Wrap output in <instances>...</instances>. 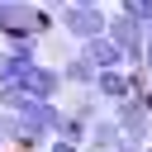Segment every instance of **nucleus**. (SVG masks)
<instances>
[{"mask_svg":"<svg viewBox=\"0 0 152 152\" xmlns=\"http://www.w3.org/2000/svg\"><path fill=\"white\" fill-rule=\"evenodd\" d=\"M48 24L52 19L43 10H33L28 0H0V33H10V38H38Z\"/></svg>","mask_w":152,"mask_h":152,"instance_id":"nucleus-1","label":"nucleus"},{"mask_svg":"<svg viewBox=\"0 0 152 152\" xmlns=\"http://www.w3.org/2000/svg\"><path fill=\"white\" fill-rule=\"evenodd\" d=\"M142 28H147V24H142V19H133V14H124V10L104 24V33L124 48V57H142Z\"/></svg>","mask_w":152,"mask_h":152,"instance_id":"nucleus-2","label":"nucleus"},{"mask_svg":"<svg viewBox=\"0 0 152 152\" xmlns=\"http://www.w3.org/2000/svg\"><path fill=\"white\" fill-rule=\"evenodd\" d=\"M62 28L71 33V38H95V33H104V14H100V5H71L66 14H62Z\"/></svg>","mask_w":152,"mask_h":152,"instance_id":"nucleus-3","label":"nucleus"},{"mask_svg":"<svg viewBox=\"0 0 152 152\" xmlns=\"http://www.w3.org/2000/svg\"><path fill=\"white\" fill-rule=\"evenodd\" d=\"M114 119H119V128L128 133V138H147L152 133V109H147V100H119L114 104Z\"/></svg>","mask_w":152,"mask_h":152,"instance_id":"nucleus-4","label":"nucleus"},{"mask_svg":"<svg viewBox=\"0 0 152 152\" xmlns=\"http://www.w3.org/2000/svg\"><path fill=\"white\" fill-rule=\"evenodd\" d=\"M57 86H62V76H57V71H48V66H38V62H28V71L19 76V90H24V95H33V100H52V95H57Z\"/></svg>","mask_w":152,"mask_h":152,"instance_id":"nucleus-5","label":"nucleus"},{"mask_svg":"<svg viewBox=\"0 0 152 152\" xmlns=\"http://www.w3.org/2000/svg\"><path fill=\"white\" fill-rule=\"evenodd\" d=\"M86 57L104 71V66H119V62H124V48H119L109 33H95V38H86Z\"/></svg>","mask_w":152,"mask_h":152,"instance_id":"nucleus-6","label":"nucleus"},{"mask_svg":"<svg viewBox=\"0 0 152 152\" xmlns=\"http://www.w3.org/2000/svg\"><path fill=\"white\" fill-rule=\"evenodd\" d=\"M28 62H33V57H24V52H14V48L0 52V86H19V76L28 71Z\"/></svg>","mask_w":152,"mask_h":152,"instance_id":"nucleus-7","label":"nucleus"},{"mask_svg":"<svg viewBox=\"0 0 152 152\" xmlns=\"http://www.w3.org/2000/svg\"><path fill=\"white\" fill-rule=\"evenodd\" d=\"M95 86H100V95H109V100H124V95H128V76H124L119 66H104V71L95 76Z\"/></svg>","mask_w":152,"mask_h":152,"instance_id":"nucleus-8","label":"nucleus"},{"mask_svg":"<svg viewBox=\"0 0 152 152\" xmlns=\"http://www.w3.org/2000/svg\"><path fill=\"white\" fill-rule=\"evenodd\" d=\"M95 71H100V66H95L86 52H81V57H71V62L62 66V76H66L71 86H90V81H95Z\"/></svg>","mask_w":152,"mask_h":152,"instance_id":"nucleus-9","label":"nucleus"},{"mask_svg":"<svg viewBox=\"0 0 152 152\" xmlns=\"http://www.w3.org/2000/svg\"><path fill=\"white\" fill-rule=\"evenodd\" d=\"M119 138H124V128H119V119H100L95 124V133H90V147H119Z\"/></svg>","mask_w":152,"mask_h":152,"instance_id":"nucleus-10","label":"nucleus"},{"mask_svg":"<svg viewBox=\"0 0 152 152\" xmlns=\"http://www.w3.org/2000/svg\"><path fill=\"white\" fill-rule=\"evenodd\" d=\"M57 133H62V138H71V142H81V138H86V119H81V114H76V119L57 114Z\"/></svg>","mask_w":152,"mask_h":152,"instance_id":"nucleus-11","label":"nucleus"},{"mask_svg":"<svg viewBox=\"0 0 152 152\" xmlns=\"http://www.w3.org/2000/svg\"><path fill=\"white\" fill-rule=\"evenodd\" d=\"M124 14H133V19H142L152 28V0H124Z\"/></svg>","mask_w":152,"mask_h":152,"instance_id":"nucleus-12","label":"nucleus"},{"mask_svg":"<svg viewBox=\"0 0 152 152\" xmlns=\"http://www.w3.org/2000/svg\"><path fill=\"white\" fill-rule=\"evenodd\" d=\"M52 152H76V142H71V138H57V142H52Z\"/></svg>","mask_w":152,"mask_h":152,"instance_id":"nucleus-13","label":"nucleus"},{"mask_svg":"<svg viewBox=\"0 0 152 152\" xmlns=\"http://www.w3.org/2000/svg\"><path fill=\"white\" fill-rule=\"evenodd\" d=\"M142 57H147V66H152V38H147V43H142Z\"/></svg>","mask_w":152,"mask_h":152,"instance_id":"nucleus-14","label":"nucleus"},{"mask_svg":"<svg viewBox=\"0 0 152 152\" xmlns=\"http://www.w3.org/2000/svg\"><path fill=\"white\" fill-rule=\"evenodd\" d=\"M76 5H100V0H76Z\"/></svg>","mask_w":152,"mask_h":152,"instance_id":"nucleus-15","label":"nucleus"},{"mask_svg":"<svg viewBox=\"0 0 152 152\" xmlns=\"http://www.w3.org/2000/svg\"><path fill=\"white\" fill-rule=\"evenodd\" d=\"M48 5H62V0H48Z\"/></svg>","mask_w":152,"mask_h":152,"instance_id":"nucleus-16","label":"nucleus"},{"mask_svg":"<svg viewBox=\"0 0 152 152\" xmlns=\"http://www.w3.org/2000/svg\"><path fill=\"white\" fill-rule=\"evenodd\" d=\"M0 133H5V119H0Z\"/></svg>","mask_w":152,"mask_h":152,"instance_id":"nucleus-17","label":"nucleus"}]
</instances>
